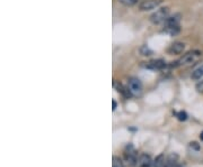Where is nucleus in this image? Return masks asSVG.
<instances>
[{"instance_id": "obj_12", "label": "nucleus", "mask_w": 203, "mask_h": 167, "mask_svg": "<svg viewBox=\"0 0 203 167\" xmlns=\"http://www.w3.org/2000/svg\"><path fill=\"white\" fill-rule=\"evenodd\" d=\"M191 79L193 81H201L203 79V64L200 65L199 67H196L193 72H192Z\"/></svg>"}, {"instance_id": "obj_9", "label": "nucleus", "mask_w": 203, "mask_h": 167, "mask_svg": "<svg viewBox=\"0 0 203 167\" xmlns=\"http://www.w3.org/2000/svg\"><path fill=\"white\" fill-rule=\"evenodd\" d=\"M180 18H182V15L180 14H174L172 16H169L166 19V21L164 22L165 26H176L180 25Z\"/></svg>"}, {"instance_id": "obj_8", "label": "nucleus", "mask_w": 203, "mask_h": 167, "mask_svg": "<svg viewBox=\"0 0 203 167\" xmlns=\"http://www.w3.org/2000/svg\"><path fill=\"white\" fill-rule=\"evenodd\" d=\"M138 167H152V160L149 155L142 154L138 159Z\"/></svg>"}, {"instance_id": "obj_2", "label": "nucleus", "mask_w": 203, "mask_h": 167, "mask_svg": "<svg viewBox=\"0 0 203 167\" xmlns=\"http://www.w3.org/2000/svg\"><path fill=\"white\" fill-rule=\"evenodd\" d=\"M170 14V9L169 7H161V8L157 9L154 14L150 16V21L154 25H159V24H164L166 21V19L169 17Z\"/></svg>"}, {"instance_id": "obj_21", "label": "nucleus", "mask_w": 203, "mask_h": 167, "mask_svg": "<svg viewBox=\"0 0 203 167\" xmlns=\"http://www.w3.org/2000/svg\"><path fill=\"white\" fill-rule=\"evenodd\" d=\"M112 106H113V110H115L116 109V107H117V103H116V101L115 100H112Z\"/></svg>"}, {"instance_id": "obj_15", "label": "nucleus", "mask_w": 203, "mask_h": 167, "mask_svg": "<svg viewBox=\"0 0 203 167\" xmlns=\"http://www.w3.org/2000/svg\"><path fill=\"white\" fill-rule=\"evenodd\" d=\"M139 53H140V55H142V56H150L152 54V50H150L147 45H142V46L139 48Z\"/></svg>"}, {"instance_id": "obj_1", "label": "nucleus", "mask_w": 203, "mask_h": 167, "mask_svg": "<svg viewBox=\"0 0 203 167\" xmlns=\"http://www.w3.org/2000/svg\"><path fill=\"white\" fill-rule=\"evenodd\" d=\"M201 56V52L197 50H193L187 52L186 54H184L180 59H178L177 61L173 62L172 64L169 65L170 67H180L183 66V65H187V64H192L194 63L199 57Z\"/></svg>"}, {"instance_id": "obj_20", "label": "nucleus", "mask_w": 203, "mask_h": 167, "mask_svg": "<svg viewBox=\"0 0 203 167\" xmlns=\"http://www.w3.org/2000/svg\"><path fill=\"white\" fill-rule=\"evenodd\" d=\"M191 146L192 148H194L195 150H200V146H199V144L197 142H195V141H193V142H191Z\"/></svg>"}, {"instance_id": "obj_19", "label": "nucleus", "mask_w": 203, "mask_h": 167, "mask_svg": "<svg viewBox=\"0 0 203 167\" xmlns=\"http://www.w3.org/2000/svg\"><path fill=\"white\" fill-rule=\"evenodd\" d=\"M196 90L199 92H203V80L196 84Z\"/></svg>"}, {"instance_id": "obj_14", "label": "nucleus", "mask_w": 203, "mask_h": 167, "mask_svg": "<svg viewBox=\"0 0 203 167\" xmlns=\"http://www.w3.org/2000/svg\"><path fill=\"white\" fill-rule=\"evenodd\" d=\"M164 165H165V156H164V154L156 157V159L152 162V167H164Z\"/></svg>"}, {"instance_id": "obj_17", "label": "nucleus", "mask_w": 203, "mask_h": 167, "mask_svg": "<svg viewBox=\"0 0 203 167\" xmlns=\"http://www.w3.org/2000/svg\"><path fill=\"white\" fill-rule=\"evenodd\" d=\"M176 117H177V119L180 120V121H185V120L187 119V113H186L185 111H180L176 113Z\"/></svg>"}, {"instance_id": "obj_3", "label": "nucleus", "mask_w": 203, "mask_h": 167, "mask_svg": "<svg viewBox=\"0 0 203 167\" xmlns=\"http://www.w3.org/2000/svg\"><path fill=\"white\" fill-rule=\"evenodd\" d=\"M124 156H125L127 162L129 163L131 166L138 164V153H137L134 146H133L132 144L127 145L125 150H124Z\"/></svg>"}, {"instance_id": "obj_11", "label": "nucleus", "mask_w": 203, "mask_h": 167, "mask_svg": "<svg viewBox=\"0 0 203 167\" xmlns=\"http://www.w3.org/2000/svg\"><path fill=\"white\" fill-rule=\"evenodd\" d=\"M177 158H178L177 155L172 154V155H170V156L166 159V162H165L164 167H180V165L177 163Z\"/></svg>"}, {"instance_id": "obj_6", "label": "nucleus", "mask_w": 203, "mask_h": 167, "mask_svg": "<svg viewBox=\"0 0 203 167\" xmlns=\"http://www.w3.org/2000/svg\"><path fill=\"white\" fill-rule=\"evenodd\" d=\"M166 66H167L166 61L163 59L152 60V61L148 62V63L146 64L147 69H148V70H151V71H161V70H164Z\"/></svg>"}, {"instance_id": "obj_5", "label": "nucleus", "mask_w": 203, "mask_h": 167, "mask_svg": "<svg viewBox=\"0 0 203 167\" xmlns=\"http://www.w3.org/2000/svg\"><path fill=\"white\" fill-rule=\"evenodd\" d=\"M164 0H142L139 3V9L141 11H149L157 9L158 7H160L163 5Z\"/></svg>"}, {"instance_id": "obj_7", "label": "nucleus", "mask_w": 203, "mask_h": 167, "mask_svg": "<svg viewBox=\"0 0 203 167\" xmlns=\"http://www.w3.org/2000/svg\"><path fill=\"white\" fill-rule=\"evenodd\" d=\"M185 50V43L183 42H175L173 43L168 48V53L172 55H178V54L183 53V50Z\"/></svg>"}, {"instance_id": "obj_4", "label": "nucleus", "mask_w": 203, "mask_h": 167, "mask_svg": "<svg viewBox=\"0 0 203 167\" xmlns=\"http://www.w3.org/2000/svg\"><path fill=\"white\" fill-rule=\"evenodd\" d=\"M128 88L133 97H140L142 93V83L138 78H130Z\"/></svg>"}, {"instance_id": "obj_16", "label": "nucleus", "mask_w": 203, "mask_h": 167, "mask_svg": "<svg viewBox=\"0 0 203 167\" xmlns=\"http://www.w3.org/2000/svg\"><path fill=\"white\" fill-rule=\"evenodd\" d=\"M112 167H124L122 159L120 158V157H116V156L113 157L112 158Z\"/></svg>"}, {"instance_id": "obj_22", "label": "nucleus", "mask_w": 203, "mask_h": 167, "mask_svg": "<svg viewBox=\"0 0 203 167\" xmlns=\"http://www.w3.org/2000/svg\"><path fill=\"white\" fill-rule=\"evenodd\" d=\"M200 139L201 140H203V131L201 132V135H200Z\"/></svg>"}, {"instance_id": "obj_10", "label": "nucleus", "mask_w": 203, "mask_h": 167, "mask_svg": "<svg viewBox=\"0 0 203 167\" xmlns=\"http://www.w3.org/2000/svg\"><path fill=\"white\" fill-rule=\"evenodd\" d=\"M114 86L116 88V91L120 92V93H121L124 98L129 99L130 97H132V94H131V92H130L129 88H125V86L122 85L121 83H116V82H114Z\"/></svg>"}, {"instance_id": "obj_13", "label": "nucleus", "mask_w": 203, "mask_h": 167, "mask_svg": "<svg viewBox=\"0 0 203 167\" xmlns=\"http://www.w3.org/2000/svg\"><path fill=\"white\" fill-rule=\"evenodd\" d=\"M164 31L170 36H176L178 33L180 31V25H176V26H165L164 28Z\"/></svg>"}, {"instance_id": "obj_18", "label": "nucleus", "mask_w": 203, "mask_h": 167, "mask_svg": "<svg viewBox=\"0 0 203 167\" xmlns=\"http://www.w3.org/2000/svg\"><path fill=\"white\" fill-rule=\"evenodd\" d=\"M121 3H123V5L125 6H133L135 5V3L138 2L139 0H118Z\"/></svg>"}]
</instances>
